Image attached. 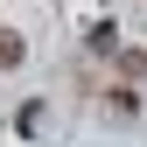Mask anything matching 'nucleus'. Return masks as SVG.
I'll return each mask as SVG.
<instances>
[{"label":"nucleus","mask_w":147,"mask_h":147,"mask_svg":"<svg viewBox=\"0 0 147 147\" xmlns=\"http://www.w3.org/2000/svg\"><path fill=\"white\" fill-rule=\"evenodd\" d=\"M21 56H28V49H21V35H14V28H0V70H14Z\"/></svg>","instance_id":"obj_1"}]
</instances>
